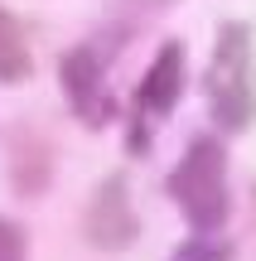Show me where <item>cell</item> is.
I'll return each mask as SVG.
<instances>
[{
	"instance_id": "obj_1",
	"label": "cell",
	"mask_w": 256,
	"mask_h": 261,
	"mask_svg": "<svg viewBox=\"0 0 256 261\" xmlns=\"http://www.w3.org/2000/svg\"><path fill=\"white\" fill-rule=\"evenodd\" d=\"M203 102L218 130L242 136L256 126V39L247 19H222L203 68Z\"/></svg>"
},
{
	"instance_id": "obj_2",
	"label": "cell",
	"mask_w": 256,
	"mask_h": 261,
	"mask_svg": "<svg viewBox=\"0 0 256 261\" xmlns=\"http://www.w3.org/2000/svg\"><path fill=\"white\" fill-rule=\"evenodd\" d=\"M164 194L184 213L189 232H222L232 218V189H227V145L218 136H193L184 145L179 165L164 179Z\"/></svg>"
},
{
	"instance_id": "obj_3",
	"label": "cell",
	"mask_w": 256,
	"mask_h": 261,
	"mask_svg": "<svg viewBox=\"0 0 256 261\" xmlns=\"http://www.w3.org/2000/svg\"><path fill=\"white\" fill-rule=\"evenodd\" d=\"M106 68H111V44H97V39H82V44L63 48V58H58L63 102L87 130H106L121 116V102L106 87Z\"/></svg>"
},
{
	"instance_id": "obj_4",
	"label": "cell",
	"mask_w": 256,
	"mask_h": 261,
	"mask_svg": "<svg viewBox=\"0 0 256 261\" xmlns=\"http://www.w3.org/2000/svg\"><path fill=\"white\" fill-rule=\"evenodd\" d=\"M82 237L97 252H126V247H135V237H140V213H135V198H131V179H126L121 169L106 174L102 184L92 189V198H87V208H82Z\"/></svg>"
},
{
	"instance_id": "obj_5",
	"label": "cell",
	"mask_w": 256,
	"mask_h": 261,
	"mask_svg": "<svg viewBox=\"0 0 256 261\" xmlns=\"http://www.w3.org/2000/svg\"><path fill=\"white\" fill-rule=\"evenodd\" d=\"M184 87H189V58H184L179 39H169V44L155 48L150 68H145L140 87H135V116H131V121H145V126L164 121V116L179 107Z\"/></svg>"
},
{
	"instance_id": "obj_6",
	"label": "cell",
	"mask_w": 256,
	"mask_h": 261,
	"mask_svg": "<svg viewBox=\"0 0 256 261\" xmlns=\"http://www.w3.org/2000/svg\"><path fill=\"white\" fill-rule=\"evenodd\" d=\"M53 140L39 126H15L10 130V189L19 198H44L53 184Z\"/></svg>"
},
{
	"instance_id": "obj_7",
	"label": "cell",
	"mask_w": 256,
	"mask_h": 261,
	"mask_svg": "<svg viewBox=\"0 0 256 261\" xmlns=\"http://www.w3.org/2000/svg\"><path fill=\"white\" fill-rule=\"evenodd\" d=\"M34 77V48H29V29L15 10L0 5V83L19 87Z\"/></svg>"
},
{
	"instance_id": "obj_8",
	"label": "cell",
	"mask_w": 256,
	"mask_h": 261,
	"mask_svg": "<svg viewBox=\"0 0 256 261\" xmlns=\"http://www.w3.org/2000/svg\"><path fill=\"white\" fill-rule=\"evenodd\" d=\"M232 256H237V247H232L222 232H189L169 252V261H232Z\"/></svg>"
},
{
	"instance_id": "obj_9",
	"label": "cell",
	"mask_w": 256,
	"mask_h": 261,
	"mask_svg": "<svg viewBox=\"0 0 256 261\" xmlns=\"http://www.w3.org/2000/svg\"><path fill=\"white\" fill-rule=\"evenodd\" d=\"M0 261H29V232L15 218H0Z\"/></svg>"
},
{
	"instance_id": "obj_10",
	"label": "cell",
	"mask_w": 256,
	"mask_h": 261,
	"mask_svg": "<svg viewBox=\"0 0 256 261\" xmlns=\"http://www.w3.org/2000/svg\"><path fill=\"white\" fill-rule=\"evenodd\" d=\"M179 0H116V10H135V15H160V10H174Z\"/></svg>"
}]
</instances>
